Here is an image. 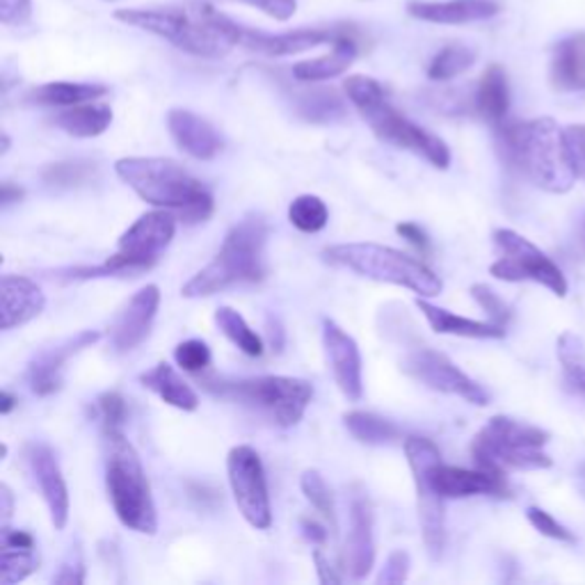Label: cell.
Here are the masks:
<instances>
[{
  "instance_id": "cell-1",
  "label": "cell",
  "mask_w": 585,
  "mask_h": 585,
  "mask_svg": "<svg viewBox=\"0 0 585 585\" xmlns=\"http://www.w3.org/2000/svg\"><path fill=\"white\" fill-rule=\"evenodd\" d=\"M115 19L158 35L179 51L198 57H224L238 46V23L202 0L183 6L149 8V10H119Z\"/></svg>"
},
{
  "instance_id": "cell-47",
  "label": "cell",
  "mask_w": 585,
  "mask_h": 585,
  "mask_svg": "<svg viewBox=\"0 0 585 585\" xmlns=\"http://www.w3.org/2000/svg\"><path fill=\"white\" fill-rule=\"evenodd\" d=\"M32 14L30 0H0V21L6 25H23Z\"/></svg>"
},
{
  "instance_id": "cell-35",
  "label": "cell",
  "mask_w": 585,
  "mask_h": 585,
  "mask_svg": "<svg viewBox=\"0 0 585 585\" xmlns=\"http://www.w3.org/2000/svg\"><path fill=\"white\" fill-rule=\"evenodd\" d=\"M474 62H476V51H471L469 46H462V44L444 46L430 62L428 78L437 83L453 81L460 74H465L467 70H471Z\"/></svg>"
},
{
  "instance_id": "cell-15",
  "label": "cell",
  "mask_w": 585,
  "mask_h": 585,
  "mask_svg": "<svg viewBox=\"0 0 585 585\" xmlns=\"http://www.w3.org/2000/svg\"><path fill=\"white\" fill-rule=\"evenodd\" d=\"M25 460L49 508L51 524L55 526V531H62L70 522V490L67 482H64L55 450L49 444L32 442L25 448Z\"/></svg>"
},
{
  "instance_id": "cell-32",
  "label": "cell",
  "mask_w": 585,
  "mask_h": 585,
  "mask_svg": "<svg viewBox=\"0 0 585 585\" xmlns=\"http://www.w3.org/2000/svg\"><path fill=\"white\" fill-rule=\"evenodd\" d=\"M298 113L307 121L330 124L345 115V106L332 89H307L298 96Z\"/></svg>"
},
{
  "instance_id": "cell-26",
  "label": "cell",
  "mask_w": 585,
  "mask_h": 585,
  "mask_svg": "<svg viewBox=\"0 0 585 585\" xmlns=\"http://www.w3.org/2000/svg\"><path fill=\"white\" fill-rule=\"evenodd\" d=\"M476 110L492 126H501L510 110V85L503 67L492 64L480 76L476 89Z\"/></svg>"
},
{
  "instance_id": "cell-39",
  "label": "cell",
  "mask_w": 585,
  "mask_h": 585,
  "mask_svg": "<svg viewBox=\"0 0 585 585\" xmlns=\"http://www.w3.org/2000/svg\"><path fill=\"white\" fill-rule=\"evenodd\" d=\"M96 414H99L104 433H121L128 416L126 401L117 392H108L96 401Z\"/></svg>"
},
{
  "instance_id": "cell-4",
  "label": "cell",
  "mask_w": 585,
  "mask_h": 585,
  "mask_svg": "<svg viewBox=\"0 0 585 585\" xmlns=\"http://www.w3.org/2000/svg\"><path fill=\"white\" fill-rule=\"evenodd\" d=\"M268 224L262 215H245L226 234L213 262L183 286V298H209L238 284L262 281L266 275Z\"/></svg>"
},
{
  "instance_id": "cell-53",
  "label": "cell",
  "mask_w": 585,
  "mask_h": 585,
  "mask_svg": "<svg viewBox=\"0 0 585 585\" xmlns=\"http://www.w3.org/2000/svg\"><path fill=\"white\" fill-rule=\"evenodd\" d=\"M21 198H23V190L21 188H14L12 183H3V198H0L3 206H10V204L19 202Z\"/></svg>"
},
{
  "instance_id": "cell-10",
  "label": "cell",
  "mask_w": 585,
  "mask_h": 585,
  "mask_svg": "<svg viewBox=\"0 0 585 585\" xmlns=\"http://www.w3.org/2000/svg\"><path fill=\"white\" fill-rule=\"evenodd\" d=\"M177 234V217L172 211H151L140 215L128 232L119 238L117 252L106 264L94 268H74L70 270L72 279H92V277H119V275H140L149 270L160 254L166 252Z\"/></svg>"
},
{
  "instance_id": "cell-29",
  "label": "cell",
  "mask_w": 585,
  "mask_h": 585,
  "mask_svg": "<svg viewBox=\"0 0 585 585\" xmlns=\"http://www.w3.org/2000/svg\"><path fill=\"white\" fill-rule=\"evenodd\" d=\"M551 78L561 89H585V35L570 38L556 46Z\"/></svg>"
},
{
  "instance_id": "cell-6",
  "label": "cell",
  "mask_w": 585,
  "mask_h": 585,
  "mask_svg": "<svg viewBox=\"0 0 585 585\" xmlns=\"http://www.w3.org/2000/svg\"><path fill=\"white\" fill-rule=\"evenodd\" d=\"M106 487L119 522L142 535L158 531V514L151 487L134 444L121 433H104Z\"/></svg>"
},
{
  "instance_id": "cell-49",
  "label": "cell",
  "mask_w": 585,
  "mask_h": 585,
  "mask_svg": "<svg viewBox=\"0 0 585 585\" xmlns=\"http://www.w3.org/2000/svg\"><path fill=\"white\" fill-rule=\"evenodd\" d=\"M313 563H316V572H318V581L320 583L334 585V583H341L343 581V576L332 567V563L328 559H325L322 551H318V549L313 551Z\"/></svg>"
},
{
  "instance_id": "cell-3",
  "label": "cell",
  "mask_w": 585,
  "mask_h": 585,
  "mask_svg": "<svg viewBox=\"0 0 585 585\" xmlns=\"http://www.w3.org/2000/svg\"><path fill=\"white\" fill-rule=\"evenodd\" d=\"M503 151L538 188L565 194L576 183V172L565 142V131L551 119L503 121L497 126Z\"/></svg>"
},
{
  "instance_id": "cell-43",
  "label": "cell",
  "mask_w": 585,
  "mask_h": 585,
  "mask_svg": "<svg viewBox=\"0 0 585 585\" xmlns=\"http://www.w3.org/2000/svg\"><path fill=\"white\" fill-rule=\"evenodd\" d=\"M565 142L572 158L576 179L585 181V124H574L565 128Z\"/></svg>"
},
{
  "instance_id": "cell-7",
  "label": "cell",
  "mask_w": 585,
  "mask_h": 585,
  "mask_svg": "<svg viewBox=\"0 0 585 585\" xmlns=\"http://www.w3.org/2000/svg\"><path fill=\"white\" fill-rule=\"evenodd\" d=\"M325 262L352 270L362 277L410 288L418 298H435L442 292V279L418 258L377 243H343L322 252Z\"/></svg>"
},
{
  "instance_id": "cell-46",
  "label": "cell",
  "mask_w": 585,
  "mask_h": 585,
  "mask_svg": "<svg viewBox=\"0 0 585 585\" xmlns=\"http://www.w3.org/2000/svg\"><path fill=\"white\" fill-rule=\"evenodd\" d=\"M238 3L262 10L275 21H288L298 12V0H238Z\"/></svg>"
},
{
  "instance_id": "cell-5",
  "label": "cell",
  "mask_w": 585,
  "mask_h": 585,
  "mask_svg": "<svg viewBox=\"0 0 585 585\" xmlns=\"http://www.w3.org/2000/svg\"><path fill=\"white\" fill-rule=\"evenodd\" d=\"M350 104L371 126V131L382 140L398 149L412 151L426 158L433 168L446 170L450 166V149L442 138L426 131L424 126L410 121L392 104L386 102L382 85L369 76H350L343 83Z\"/></svg>"
},
{
  "instance_id": "cell-38",
  "label": "cell",
  "mask_w": 585,
  "mask_h": 585,
  "mask_svg": "<svg viewBox=\"0 0 585 585\" xmlns=\"http://www.w3.org/2000/svg\"><path fill=\"white\" fill-rule=\"evenodd\" d=\"M96 168L89 160H67V162H55L49 166L44 172V181L51 185L60 188H74V185H85L94 179Z\"/></svg>"
},
{
  "instance_id": "cell-23",
  "label": "cell",
  "mask_w": 585,
  "mask_h": 585,
  "mask_svg": "<svg viewBox=\"0 0 585 585\" xmlns=\"http://www.w3.org/2000/svg\"><path fill=\"white\" fill-rule=\"evenodd\" d=\"M357 57V40L352 38L350 30H341L339 40L332 44V51L328 55H320L313 60H302L292 67V76L302 83H320L330 81L350 70V64Z\"/></svg>"
},
{
  "instance_id": "cell-11",
  "label": "cell",
  "mask_w": 585,
  "mask_h": 585,
  "mask_svg": "<svg viewBox=\"0 0 585 585\" xmlns=\"http://www.w3.org/2000/svg\"><path fill=\"white\" fill-rule=\"evenodd\" d=\"M494 243L501 249V258L490 266V273L503 281H535L549 288L554 296H567V279L551 258L524 236L512 230L494 232Z\"/></svg>"
},
{
  "instance_id": "cell-22",
  "label": "cell",
  "mask_w": 585,
  "mask_h": 585,
  "mask_svg": "<svg viewBox=\"0 0 585 585\" xmlns=\"http://www.w3.org/2000/svg\"><path fill=\"white\" fill-rule=\"evenodd\" d=\"M46 307L42 288L21 275H3V330L35 320Z\"/></svg>"
},
{
  "instance_id": "cell-36",
  "label": "cell",
  "mask_w": 585,
  "mask_h": 585,
  "mask_svg": "<svg viewBox=\"0 0 585 585\" xmlns=\"http://www.w3.org/2000/svg\"><path fill=\"white\" fill-rule=\"evenodd\" d=\"M40 567V556L35 549H19V546H3L0 554V581L3 585H14L28 578Z\"/></svg>"
},
{
  "instance_id": "cell-8",
  "label": "cell",
  "mask_w": 585,
  "mask_h": 585,
  "mask_svg": "<svg viewBox=\"0 0 585 585\" xmlns=\"http://www.w3.org/2000/svg\"><path fill=\"white\" fill-rule=\"evenodd\" d=\"M549 435L524 421L492 416L474 437L471 458L478 469L506 476L510 469L535 471L549 469L551 458L544 453Z\"/></svg>"
},
{
  "instance_id": "cell-50",
  "label": "cell",
  "mask_w": 585,
  "mask_h": 585,
  "mask_svg": "<svg viewBox=\"0 0 585 585\" xmlns=\"http://www.w3.org/2000/svg\"><path fill=\"white\" fill-rule=\"evenodd\" d=\"M3 546H19V549H35V538L25 531H12L10 526L3 529Z\"/></svg>"
},
{
  "instance_id": "cell-21",
  "label": "cell",
  "mask_w": 585,
  "mask_h": 585,
  "mask_svg": "<svg viewBox=\"0 0 585 585\" xmlns=\"http://www.w3.org/2000/svg\"><path fill=\"white\" fill-rule=\"evenodd\" d=\"M170 134L181 151L198 160H213L222 151V138L215 128L190 110H172L168 115Z\"/></svg>"
},
{
  "instance_id": "cell-14",
  "label": "cell",
  "mask_w": 585,
  "mask_h": 585,
  "mask_svg": "<svg viewBox=\"0 0 585 585\" xmlns=\"http://www.w3.org/2000/svg\"><path fill=\"white\" fill-rule=\"evenodd\" d=\"M322 345L328 362L332 366L334 380L341 389V394L350 403H360L364 396V364L362 352L357 348V341L343 332L339 325L330 318L322 320Z\"/></svg>"
},
{
  "instance_id": "cell-42",
  "label": "cell",
  "mask_w": 585,
  "mask_h": 585,
  "mask_svg": "<svg viewBox=\"0 0 585 585\" xmlns=\"http://www.w3.org/2000/svg\"><path fill=\"white\" fill-rule=\"evenodd\" d=\"M526 517H529V522L533 524V529L551 540H559V542H567V544H574L576 538L572 531H567L563 524H559L554 517H551L546 510L542 508H529L526 510Z\"/></svg>"
},
{
  "instance_id": "cell-30",
  "label": "cell",
  "mask_w": 585,
  "mask_h": 585,
  "mask_svg": "<svg viewBox=\"0 0 585 585\" xmlns=\"http://www.w3.org/2000/svg\"><path fill=\"white\" fill-rule=\"evenodd\" d=\"M343 426L357 442L369 446H389L401 439V428L394 424V421L382 418L371 412L343 414Z\"/></svg>"
},
{
  "instance_id": "cell-20",
  "label": "cell",
  "mask_w": 585,
  "mask_h": 585,
  "mask_svg": "<svg viewBox=\"0 0 585 585\" xmlns=\"http://www.w3.org/2000/svg\"><path fill=\"white\" fill-rule=\"evenodd\" d=\"M410 17L428 23H444V25H462L487 21L501 12L497 0H410L407 3Z\"/></svg>"
},
{
  "instance_id": "cell-40",
  "label": "cell",
  "mask_w": 585,
  "mask_h": 585,
  "mask_svg": "<svg viewBox=\"0 0 585 585\" xmlns=\"http://www.w3.org/2000/svg\"><path fill=\"white\" fill-rule=\"evenodd\" d=\"M174 360L183 371L200 373L211 364V348L202 339H190L177 345Z\"/></svg>"
},
{
  "instance_id": "cell-9",
  "label": "cell",
  "mask_w": 585,
  "mask_h": 585,
  "mask_svg": "<svg viewBox=\"0 0 585 585\" xmlns=\"http://www.w3.org/2000/svg\"><path fill=\"white\" fill-rule=\"evenodd\" d=\"M206 389L215 396L232 398L268 414L281 428L298 426L313 398L311 382L286 375H264L234 382L220 380L206 382Z\"/></svg>"
},
{
  "instance_id": "cell-19",
  "label": "cell",
  "mask_w": 585,
  "mask_h": 585,
  "mask_svg": "<svg viewBox=\"0 0 585 585\" xmlns=\"http://www.w3.org/2000/svg\"><path fill=\"white\" fill-rule=\"evenodd\" d=\"M102 339L99 332L94 330H85L78 332L76 337L62 341L44 352H40L35 360L30 362L28 366V384H30V392L38 394V396H51L55 394L57 389L62 386V369L67 364L74 354H78L81 350L94 345L96 341Z\"/></svg>"
},
{
  "instance_id": "cell-56",
  "label": "cell",
  "mask_w": 585,
  "mask_h": 585,
  "mask_svg": "<svg viewBox=\"0 0 585 585\" xmlns=\"http://www.w3.org/2000/svg\"><path fill=\"white\" fill-rule=\"evenodd\" d=\"M581 471H583V476H585V465H583V469H581Z\"/></svg>"
},
{
  "instance_id": "cell-34",
  "label": "cell",
  "mask_w": 585,
  "mask_h": 585,
  "mask_svg": "<svg viewBox=\"0 0 585 585\" xmlns=\"http://www.w3.org/2000/svg\"><path fill=\"white\" fill-rule=\"evenodd\" d=\"M288 222L302 234H318L330 222V211L316 194H300L288 206Z\"/></svg>"
},
{
  "instance_id": "cell-13",
  "label": "cell",
  "mask_w": 585,
  "mask_h": 585,
  "mask_svg": "<svg viewBox=\"0 0 585 585\" xmlns=\"http://www.w3.org/2000/svg\"><path fill=\"white\" fill-rule=\"evenodd\" d=\"M401 369L416 382L433 389V392L460 396L467 403L480 407L490 405V394H487L485 389L476 380H471L465 371L455 366L444 352H437L433 348L412 350L403 360Z\"/></svg>"
},
{
  "instance_id": "cell-31",
  "label": "cell",
  "mask_w": 585,
  "mask_h": 585,
  "mask_svg": "<svg viewBox=\"0 0 585 585\" xmlns=\"http://www.w3.org/2000/svg\"><path fill=\"white\" fill-rule=\"evenodd\" d=\"M215 322L217 328L222 330V334L230 339L241 352H245L247 357H262L264 354V339L258 337L247 320L232 307H220L215 311Z\"/></svg>"
},
{
  "instance_id": "cell-54",
  "label": "cell",
  "mask_w": 585,
  "mask_h": 585,
  "mask_svg": "<svg viewBox=\"0 0 585 585\" xmlns=\"http://www.w3.org/2000/svg\"><path fill=\"white\" fill-rule=\"evenodd\" d=\"M19 398L10 392H3V396H0V414H10L14 407H17Z\"/></svg>"
},
{
  "instance_id": "cell-41",
  "label": "cell",
  "mask_w": 585,
  "mask_h": 585,
  "mask_svg": "<svg viewBox=\"0 0 585 585\" xmlns=\"http://www.w3.org/2000/svg\"><path fill=\"white\" fill-rule=\"evenodd\" d=\"M471 296L482 307V311H487V316L492 318V322H497V325H501V328H506V325L512 318V309H510L508 302H503L497 296V292L490 286H485V284L471 286Z\"/></svg>"
},
{
  "instance_id": "cell-52",
  "label": "cell",
  "mask_w": 585,
  "mask_h": 585,
  "mask_svg": "<svg viewBox=\"0 0 585 585\" xmlns=\"http://www.w3.org/2000/svg\"><path fill=\"white\" fill-rule=\"evenodd\" d=\"M302 533L313 544H322L328 540V531H325V526H320L318 522H313V519H302Z\"/></svg>"
},
{
  "instance_id": "cell-45",
  "label": "cell",
  "mask_w": 585,
  "mask_h": 585,
  "mask_svg": "<svg viewBox=\"0 0 585 585\" xmlns=\"http://www.w3.org/2000/svg\"><path fill=\"white\" fill-rule=\"evenodd\" d=\"M53 581L62 585H81L85 581V561H83L78 546H72V551L60 565V572L53 576Z\"/></svg>"
},
{
  "instance_id": "cell-44",
  "label": "cell",
  "mask_w": 585,
  "mask_h": 585,
  "mask_svg": "<svg viewBox=\"0 0 585 585\" xmlns=\"http://www.w3.org/2000/svg\"><path fill=\"white\" fill-rule=\"evenodd\" d=\"M407 576H410V554L407 551H394V554L386 559V563L377 576V583L380 585H401L407 581Z\"/></svg>"
},
{
  "instance_id": "cell-16",
  "label": "cell",
  "mask_w": 585,
  "mask_h": 585,
  "mask_svg": "<svg viewBox=\"0 0 585 585\" xmlns=\"http://www.w3.org/2000/svg\"><path fill=\"white\" fill-rule=\"evenodd\" d=\"M343 567L350 578L362 581L375 565V533H373V508L369 497L357 494L350 503V531L343 546Z\"/></svg>"
},
{
  "instance_id": "cell-33",
  "label": "cell",
  "mask_w": 585,
  "mask_h": 585,
  "mask_svg": "<svg viewBox=\"0 0 585 585\" xmlns=\"http://www.w3.org/2000/svg\"><path fill=\"white\" fill-rule=\"evenodd\" d=\"M559 360L565 373V382L574 394L585 398V345L574 332H565L559 339Z\"/></svg>"
},
{
  "instance_id": "cell-18",
  "label": "cell",
  "mask_w": 585,
  "mask_h": 585,
  "mask_svg": "<svg viewBox=\"0 0 585 585\" xmlns=\"http://www.w3.org/2000/svg\"><path fill=\"white\" fill-rule=\"evenodd\" d=\"M343 28H302V30H290L281 32V35H268V32H258L249 28H238V46L247 51L264 53L270 57L281 55H296L311 51L322 44H334L341 35Z\"/></svg>"
},
{
  "instance_id": "cell-12",
  "label": "cell",
  "mask_w": 585,
  "mask_h": 585,
  "mask_svg": "<svg viewBox=\"0 0 585 585\" xmlns=\"http://www.w3.org/2000/svg\"><path fill=\"white\" fill-rule=\"evenodd\" d=\"M226 474L245 522L256 531H268L273 526V508L262 455L252 446H234L226 458Z\"/></svg>"
},
{
  "instance_id": "cell-17",
  "label": "cell",
  "mask_w": 585,
  "mask_h": 585,
  "mask_svg": "<svg viewBox=\"0 0 585 585\" xmlns=\"http://www.w3.org/2000/svg\"><path fill=\"white\" fill-rule=\"evenodd\" d=\"M160 307V290L156 284L140 288L136 296L128 300L121 309L117 320L110 328V343L117 352H131L142 345L151 332V325L156 320Z\"/></svg>"
},
{
  "instance_id": "cell-55",
  "label": "cell",
  "mask_w": 585,
  "mask_h": 585,
  "mask_svg": "<svg viewBox=\"0 0 585 585\" xmlns=\"http://www.w3.org/2000/svg\"><path fill=\"white\" fill-rule=\"evenodd\" d=\"M8 151H10V136L6 134L3 136V153H8Z\"/></svg>"
},
{
  "instance_id": "cell-28",
  "label": "cell",
  "mask_w": 585,
  "mask_h": 585,
  "mask_svg": "<svg viewBox=\"0 0 585 585\" xmlns=\"http://www.w3.org/2000/svg\"><path fill=\"white\" fill-rule=\"evenodd\" d=\"M55 126L74 138H96L106 134L113 124V110L106 104H81L55 115Z\"/></svg>"
},
{
  "instance_id": "cell-27",
  "label": "cell",
  "mask_w": 585,
  "mask_h": 585,
  "mask_svg": "<svg viewBox=\"0 0 585 585\" xmlns=\"http://www.w3.org/2000/svg\"><path fill=\"white\" fill-rule=\"evenodd\" d=\"M108 94L106 85L96 83H70V81H57V83H46L30 92L28 99L38 106H49V108H72L81 104H89L102 99Z\"/></svg>"
},
{
  "instance_id": "cell-48",
  "label": "cell",
  "mask_w": 585,
  "mask_h": 585,
  "mask_svg": "<svg viewBox=\"0 0 585 585\" xmlns=\"http://www.w3.org/2000/svg\"><path fill=\"white\" fill-rule=\"evenodd\" d=\"M396 232H398L405 241H410L414 247H418L421 252H428V236H426L424 230H421L418 224H414V222H403V224L396 226Z\"/></svg>"
},
{
  "instance_id": "cell-25",
  "label": "cell",
  "mask_w": 585,
  "mask_h": 585,
  "mask_svg": "<svg viewBox=\"0 0 585 585\" xmlns=\"http://www.w3.org/2000/svg\"><path fill=\"white\" fill-rule=\"evenodd\" d=\"M142 386L151 389L153 394L160 396L162 403H168L177 410L183 412H194L200 407V396L194 389L190 386L188 380H183L179 375V371L174 366H170L168 362H160L158 366H153L151 371L140 375Z\"/></svg>"
},
{
  "instance_id": "cell-37",
  "label": "cell",
  "mask_w": 585,
  "mask_h": 585,
  "mask_svg": "<svg viewBox=\"0 0 585 585\" xmlns=\"http://www.w3.org/2000/svg\"><path fill=\"white\" fill-rule=\"evenodd\" d=\"M300 487L302 492L307 497V501L330 522L332 529H337V506H334V497H332V490L328 487V482H325V478L313 471V469H307L300 478Z\"/></svg>"
},
{
  "instance_id": "cell-51",
  "label": "cell",
  "mask_w": 585,
  "mask_h": 585,
  "mask_svg": "<svg viewBox=\"0 0 585 585\" xmlns=\"http://www.w3.org/2000/svg\"><path fill=\"white\" fill-rule=\"evenodd\" d=\"M0 512H3V529L10 526V519L14 512V494L8 485H0Z\"/></svg>"
},
{
  "instance_id": "cell-24",
  "label": "cell",
  "mask_w": 585,
  "mask_h": 585,
  "mask_svg": "<svg viewBox=\"0 0 585 585\" xmlns=\"http://www.w3.org/2000/svg\"><path fill=\"white\" fill-rule=\"evenodd\" d=\"M416 307L421 309V313L426 316L430 328L437 334H453V337H465V339H503L506 337V328H501V325L497 322H480V320H471L465 316H455L421 298L416 300Z\"/></svg>"
},
{
  "instance_id": "cell-2",
  "label": "cell",
  "mask_w": 585,
  "mask_h": 585,
  "mask_svg": "<svg viewBox=\"0 0 585 585\" xmlns=\"http://www.w3.org/2000/svg\"><path fill=\"white\" fill-rule=\"evenodd\" d=\"M117 177L134 188L140 200L156 209L179 213L185 224L204 222L213 213L209 188L170 158L131 156L115 162Z\"/></svg>"
}]
</instances>
